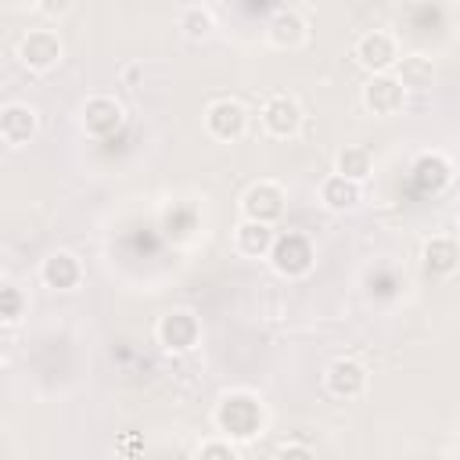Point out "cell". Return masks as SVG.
Here are the masks:
<instances>
[{
	"instance_id": "obj_21",
	"label": "cell",
	"mask_w": 460,
	"mask_h": 460,
	"mask_svg": "<svg viewBox=\"0 0 460 460\" xmlns=\"http://www.w3.org/2000/svg\"><path fill=\"white\" fill-rule=\"evenodd\" d=\"M183 29H187V36H205V32L212 29L208 11H201V7H187V11H183Z\"/></svg>"
},
{
	"instance_id": "obj_23",
	"label": "cell",
	"mask_w": 460,
	"mask_h": 460,
	"mask_svg": "<svg viewBox=\"0 0 460 460\" xmlns=\"http://www.w3.org/2000/svg\"><path fill=\"white\" fill-rule=\"evenodd\" d=\"M198 460H237V453L226 442H205L198 449Z\"/></svg>"
},
{
	"instance_id": "obj_19",
	"label": "cell",
	"mask_w": 460,
	"mask_h": 460,
	"mask_svg": "<svg viewBox=\"0 0 460 460\" xmlns=\"http://www.w3.org/2000/svg\"><path fill=\"white\" fill-rule=\"evenodd\" d=\"M338 169H341L338 176L359 183V180L370 172V151H367V147H345V151L338 155Z\"/></svg>"
},
{
	"instance_id": "obj_20",
	"label": "cell",
	"mask_w": 460,
	"mask_h": 460,
	"mask_svg": "<svg viewBox=\"0 0 460 460\" xmlns=\"http://www.w3.org/2000/svg\"><path fill=\"white\" fill-rule=\"evenodd\" d=\"M270 36H273L277 43H295V40L302 36V18L291 14V11H277L273 22H270Z\"/></svg>"
},
{
	"instance_id": "obj_6",
	"label": "cell",
	"mask_w": 460,
	"mask_h": 460,
	"mask_svg": "<svg viewBox=\"0 0 460 460\" xmlns=\"http://www.w3.org/2000/svg\"><path fill=\"white\" fill-rule=\"evenodd\" d=\"M158 338H162V345L165 349H176V352H183V349H190L194 341H198V320L190 316V313H169V316H162V323H158Z\"/></svg>"
},
{
	"instance_id": "obj_12",
	"label": "cell",
	"mask_w": 460,
	"mask_h": 460,
	"mask_svg": "<svg viewBox=\"0 0 460 460\" xmlns=\"http://www.w3.org/2000/svg\"><path fill=\"white\" fill-rule=\"evenodd\" d=\"M36 133V111L25 104H11L0 111V137L7 144H25Z\"/></svg>"
},
{
	"instance_id": "obj_16",
	"label": "cell",
	"mask_w": 460,
	"mask_h": 460,
	"mask_svg": "<svg viewBox=\"0 0 460 460\" xmlns=\"http://www.w3.org/2000/svg\"><path fill=\"white\" fill-rule=\"evenodd\" d=\"M395 83H399L402 90H406V86H410V90H424V86H431V61H428V58H420V54L402 58Z\"/></svg>"
},
{
	"instance_id": "obj_1",
	"label": "cell",
	"mask_w": 460,
	"mask_h": 460,
	"mask_svg": "<svg viewBox=\"0 0 460 460\" xmlns=\"http://www.w3.org/2000/svg\"><path fill=\"white\" fill-rule=\"evenodd\" d=\"M216 420H219V428H223L226 435H234V438H252V435L259 431V424H262V410H259V402H255L252 395H230V399H223Z\"/></svg>"
},
{
	"instance_id": "obj_11",
	"label": "cell",
	"mask_w": 460,
	"mask_h": 460,
	"mask_svg": "<svg viewBox=\"0 0 460 460\" xmlns=\"http://www.w3.org/2000/svg\"><path fill=\"white\" fill-rule=\"evenodd\" d=\"M327 385H331L334 395L352 399V395H359L367 388V370L356 359H334L331 370H327Z\"/></svg>"
},
{
	"instance_id": "obj_13",
	"label": "cell",
	"mask_w": 460,
	"mask_h": 460,
	"mask_svg": "<svg viewBox=\"0 0 460 460\" xmlns=\"http://www.w3.org/2000/svg\"><path fill=\"white\" fill-rule=\"evenodd\" d=\"M43 280H47L50 288H58V291L75 288V280H79V262H75V255L54 252V255L43 262Z\"/></svg>"
},
{
	"instance_id": "obj_4",
	"label": "cell",
	"mask_w": 460,
	"mask_h": 460,
	"mask_svg": "<svg viewBox=\"0 0 460 460\" xmlns=\"http://www.w3.org/2000/svg\"><path fill=\"white\" fill-rule=\"evenodd\" d=\"M402 97H406V90L395 83V75H374V79L367 83V90H363V101H367V108H370L374 115H392V111H399V108H402Z\"/></svg>"
},
{
	"instance_id": "obj_15",
	"label": "cell",
	"mask_w": 460,
	"mask_h": 460,
	"mask_svg": "<svg viewBox=\"0 0 460 460\" xmlns=\"http://www.w3.org/2000/svg\"><path fill=\"white\" fill-rule=\"evenodd\" d=\"M237 248H241L244 255H266V252L273 248V230H270L266 223L244 219V223L237 226Z\"/></svg>"
},
{
	"instance_id": "obj_17",
	"label": "cell",
	"mask_w": 460,
	"mask_h": 460,
	"mask_svg": "<svg viewBox=\"0 0 460 460\" xmlns=\"http://www.w3.org/2000/svg\"><path fill=\"white\" fill-rule=\"evenodd\" d=\"M320 198L327 201V208H352L359 201V183L345 180V176H331L320 190Z\"/></svg>"
},
{
	"instance_id": "obj_24",
	"label": "cell",
	"mask_w": 460,
	"mask_h": 460,
	"mask_svg": "<svg viewBox=\"0 0 460 460\" xmlns=\"http://www.w3.org/2000/svg\"><path fill=\"white\" fill-rule=\"evenodd\" d=\"M277 460H313V453H309V449H302V446H288V449H280V453H277Z\"/></svg>"
},
{
	"instance_id": "obj_7",
	"label": "cell",
	"mask_w": 460,
	"mask_h": 460,
	"mask_svg": "<svg viewBox=\"0 0 460 460\" xmlns=\"http://www.w3.org/2000/svg\"><path fill=\"white\" fill-rule=\"evenodd\" d=\"M356 58H359L367 68H374V72H385V68L395 61V40H392L388 32L374 29V32H367V36L356 43Z\"/></svg>"
},
{
	"instance_id": "obj_8",
	"label": "cell",
	"mask_w": 460,
	"mask_h": 460,
	"mask_svg": "<svg viewBox=\"0 0 460 460\" xmlns=\"http://www.w3.org/2000/svg\"><path fill=\"white\" fill-rule=\"evenodd\" d=\"M205 122H208V129H212L219 140H234V137L244 133V108H241L237 101H216V104L208 108Z\"/></svg>"
},
{
	"instance_id": "obj_2",
	"label": "cell",
	"mask_w": 460,
	"mask_h": 460,
	"mask_svg": "<svg viewBox=\"0 0 460 460\" xmlns=\"http://www.w3.org/2000/svg\"><path fill=\"white\" fill-rule=\"evenodd\" d=\"M270 255H273V270L288 273V277H298V273H305L313 266V244H309V237H302L295 230L273 237Z\"/></svg>"
},
{
	"instance_id": "obj_14",
	"label": "cell",
	"mask_w": 460,
	"mask_h": 460,
	"mask_svg": "<svg viewBox=\"0 0 460 460\" xmlns=\"http://www.w3.org/2000/svg\"><path fill=\"white\" fill-rule=\"evenodd\" d=\"M449 176H453V169H449V162L442 155H424L413 165V180H417L420 190H442L449 183Z\"/></svg>"
},
{
	"instance_id": "obj_22",
	"label": "cell",
	"mask_w": 460,
	"mask_h": 460,
	"mask_svg": "<svg viewBox=\"0 0 460 460\" xmlns=\"http://www.w3.org/2000/svg\"><path fill=\"white\" fill-rule=\"evenodd\" d=\"M22 313V295L14 288H0V320H14Z\"/></svg>"
},
{
	"instance_id": "obj_18",
	"label": "cell",
	"mask_w": 460,
	"mask_h": 460,
	"mask_svg": "<svg viewBox=\"0 0 460 460\" xmlns=\"http://www.w3.org/2000/svg\"><path fill=\"white\" fill-rule=\"evenodd\" d=\"M456 266V244L449 237H435L424 248V270L428 273H449Z\"/></svg>"
},
{
	"instance_id": "obj_3",
	"label": "cell",
	"mask_w": 460,
	"mask_h": 460,
	"mask_svg": "<svg viewBox=\"0 0 460 460\" xmlns=\"http://www.w3.org/2000/svg\"><path fill=\"white\" fill-rule=\"evenodd\" d=\"M284 212V194H280V187H273V183H255L248 194H244V216L252 219V223H273L277 216Z\"/></svg>"
},
{
	"instance_id": "obj_10",
	"label": "cell",
	"mask_w": 460,
	"mask_h": 460,
	"mask_svg": "<svg viewBox=\"0 0 460 460\" xmlns=\"http://www.w3.org/2000/svg\"><path fill=\"white\" fill-rule=\"evenodd\" d=\"M262 122H266V129L273 137H288V133L298 129L302 111H298V104L291 97H270L266 108H262Z\"/></svg>"
},
{
	"instance_id": "obj_5",
	"label": "cell",
	"mask_w": 460,
	"mask_h": 460,
	"mask_svg": "<svg viewBox=\"0 0 460 460\" xmlns=\"http://www.w3.org/2000/svg\"><path fill=\"white\" fill-rule=\"evenodd\" d=\"M58 58H61V43L50 29H36L22 40V61L29 68H50Z\"/></svg>"
},
{
	"instance_id": "obj_9",
	"label": "cell",
	"mask_w": 460,
	"mask_h": 460,
	"mask_svg": "<svg viewBox=\"0 0 460 460\" xmlns=\"http://www.w3.org/2000/svg\"><path fill=\"white\" fill-rule=\"evenodd\" d=\"M83 122H86V133L108 137L111 129H119L122 108H119L111 97H93V101H86V108H83Z\"/></svg>"
}]
</instances>
